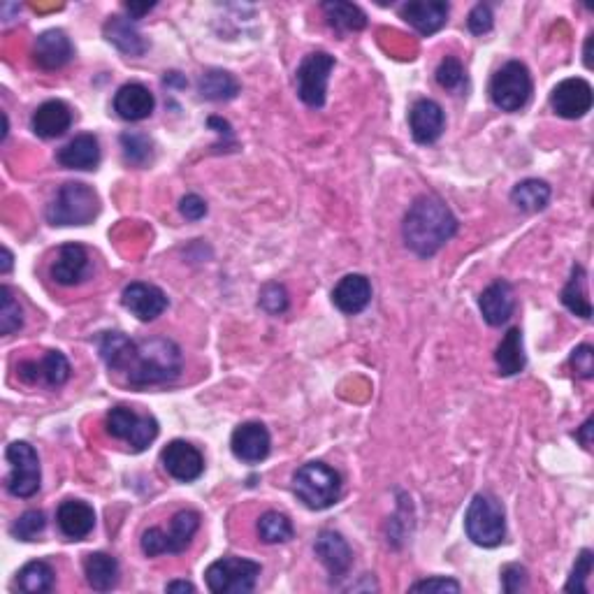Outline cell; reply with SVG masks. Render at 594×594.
Listing matches in <instances>:
<instances>
[{"label": "cell", "mask_w": 594, "mask_h": 594, "mask_svg": "<svg viewBox=\"0 0 594 594\" xmlns=\"http://www.w3.org/2000/svg\"><path fill=\"white\" fill-rule=\"evenodd\" d=\"M402 19L420 35H434L446 26L448 3L444 0H414L402 7Z\"/></svg>", "instance_id": "ffe728a7"}, {"label": "cell", "mask_w": 594, "mask_h": 594, "mask_svg": "<svg viewBox=\"0 0 594 594\" xmlns=\"http://www.w3.org/2000/svg\"><path fill=\"white\" fill-rule=\"evenodd\" d=\"M107 432L114 439L126 441L133 451H144L158 437V420L137 414L128 407H114L107 414Z\"/></svg>", "instance_id": "8fae6325"}, {"label": "cell", "mask_w": 594, "mask_h": 594, "mask_svg": "<svg viewBox=\"0 0 594 594\" xmlns=\"http://www.w3.org/2000/svg\"><path fill=\"white\" fill-rule=\"evenodd\" d=\"M165 592H195V585L186 581H172L165 585Z\"/></svg>", "instance_id": "f907efd6"}, {"label": "cell", "mask_w": 594, "mask_h": 594, "mask_svg": "<svg viewBox=\"0 0 594 594\" xmlns=\"http://www.w3.org/2000/svg\"><path fill=\"white\" fill-rule=\"evenodd\" d=\"M163 469L179 483H193L198 481L205 472V458L202 453L188 441L175 439L163 448L161 453Z\"/></svg>", "instance_id": "4fadbf2b"}, {"label": "cell", "mask_w": 594, "mask_h": 594, "mask_svg": "<svg viewBox=\"0 0 594 594\" xmlns=\"http://www.w3.org/2000/svg\"><path fill=\"white\" fill-rule=\"evenodd\" d=\"M571 367L581 379H592L594 376V351L590 344H581L571 353Z\"/></svg>", "instance_id": "7bdbcfd3"}, {"label": "cell", "mask_w": 594, "mask_h": 594, "mask_svg": "<svg viewBox=\"0 0 594 594\" xmlns=\"http://www.w3.org/2000/svg\"><path fill=\"white\" fill-rule=\"evenodd\" d=\"M592 425H594V420L588 418V420H585V423H583L581 430L576 432V439L581 441L583 448H588V451L592 448Z\"/></svg>", "instance_id": "c3c4849f"}, {"label": "cell", "mask_w": 594, "mask_h": 594, "mask_svg": "<svg viewBox=\"0 0 594 594\" xmlns=\"http://www.w3.org/2000/svg\"><path fill=\"white\" fill-rule=\"evenodd\" d=\"M465 68H462V63L455 59V56H446L444 61L439 63L437 68V82L441 89L446 91H458L462 84H465Z\"/></svg>", "instance_id": "ab89813d"}, {"label": "cell", "mask_w": 594, "mask_h": 594, "mask_svg": "<svg viewBox=\"0 0 594 594\" xmlns=\"http://www.w3.org/2000/svg\"><path fill=\"white\" fill-rule=\"evenodd\" d=\"M230 448H233L237 460L256 465V462H263L270 455L272 437L263 423H253L251 420V423H242L233 432Z\"/></svg>", "instance_id": "9a60e30c"}, {"label": "cell", "mask_w": 594, "mask_h": 594, "mask_svg": "<svg viewBox=\"0 0 594 594\" xmlns=\"http://www.w3.org/2000/svg\"><path fill=\"white\" fill-rule=\"evenodd\" d=\"M126 7V12L130 14V19H142L144 14H149L151 10H154V3H149V5H135V3H126L123 5Z\"/></svg>", "instance_id": "681fc988"}, {"label": "cell", "mask_w": 594, "mask_h": 594, "mask_svg": "<svg viewBox=\"0 0 594 594\" xmlns=\"http://www.w3.org/2000/svg\"><path fill=\"white\" fill-rule=\"evenodd\" d=\"M444 126H446V117L439 103H434L430 98L416 100L409 112V128L418 144L437 142L441 133H444Z\"/></svg>", "instance_id": "ac0fdd59"}, {"label": "cell", "mask_w": 594, "mask_h": 594, "mask_svg": "<svg viewBox=\"0 0 594 594\" xmlns=\"http://www.w3.org/2000/svg\"><path fill=\"white\" fill-rule=\"evenodd\" d=\"M532 75L525 63L509 61L495 72L490 82V98L502 112H518L532 98Z\"/></svg>", "instance_id": "ba28073f"}, {"label": "cell", "mask_w": 594, "mask_h": 594, "mask_svg": "<svg viewBox=\"0 0 594 594\" xmlns=\"http://www.w3.org/2000/svg\"><path fill=\"white\" fill-rule=\"evenodd\" d=\"M72 126V110L63 100H47L33 112L31 128L42 140H56Z\"/></svg>", "instance_id": "cb8c5ba5"}, {"label": "cell", "mask_w": 594, "mask_h": 594, "mask_svg": "<svg viewBox=\"0 0 594 594\" xmlns=\"http://www.w3.org/2000/svg\"><path fill=\"white\" fill-rule=\"evenodd\" d=\"M497 369L502 376H516L525 369V351H523V332L520 328H511L506 332L502 344L495 353Z\"/></svg>", "instance_id": "f546056e"}, {"label": "cell", "mask_w": 594, "mask_h": 594, "mask_svg": "<svg viewBox=\"0 0 594 594\" xmlns=\"http://www.w3.org/2000/svg\"><path fill=\"white\" fill-rule=\"evenodd\" d=\"M323 12L325 19L332 28L337 31H362L367 26V17L365 12L360 10L358 5L353 3H339V0H332V3H323Z\"/></svg>", "instance_id": "836d02e7"}, {"label": "cell", "mask_w": 594, "mask_h": 594, "mask_svg": "<svg viewBox=\"0 0 594 594\" xmlns=\"http://www.w3.org/2000/svg\"><path fill=\"white\" fill-rule=\"evenodd\" d=\"M24 325V309L10 286L0 288V335L10 337Z\"/></svg>", "instance_id": "d590c367"}, {"label": "cell", "mask_w": 594, "mask_h": 594, "mask_svg": "<svg viewBox=\"0 0 594 594\" xmlns=\"http://www.w3.org/2000/svg\"><path fill=\"white\" fill-rule=\"evenodd\" d=\"M293 492L311 511H325L342 497V476L325 462H307L293 476Z\"/></svg>", "instance_id": "3957f363"}, {"label": "cell", "mask_w": 594, "mask_h": 594, "mask_svg": "<svg viewBox=\"0 0 594 594\" xmlns=\"http://www.w3.org/2000/svg\"><path fill=\"white\" fill-rule=\"evenodd\" d=\"M260 571L258 562L230 555L209 564L205 581L214 594H246L256 588Z\"/></svg>", "instance_id": "52a82bcc"}, {"label": "cell", "mask_w": 594, "mask_h": 594, "mask_svg": "<svg viewBox=\"0 0 594 594\" xmlns=\"http://www.w3.org/2000/svg\"><path fill=\"white\" fill-rule=\"evenodd\" d=\"M590 47H592V35L588 38V45H585V65H592V56H590Z\"/></svg>", "instance_id": "f5cc1de1"}, {"label": "cell", "mask_w": 594, "mask_h": 594, "mask_svg": "<svg viewBox=\"0 0 594 594\" xmlns=\"http://www.w3.org/2000/svg\"><path fill=\"white\" fill-rule=\"evenodd\" d=\"M258 534L265 543H286L293 539V523L279 511H267L258 520Z\"/></svg>", "instance_id": "8d00e7d4"}, {"label": "cell", "mask_w": 594, "mask_h": 594, "mask_svg": "<svg viewBox=\"0 0 594 594\" xmlns=\"http://www.w3.org/2000/svg\"><path fill=\"white\" fill-rule=\"evenodd\" d=\"M56 523H59L61 534L68 536L70 541H82L96 527V511L79 499H65L56 511Z\"/></svg>", "instance_id": "44dd1931"}, {"label": "cell", "mask_w": 594, "mask_h": 594, "mask_svg": "<svg viewBox=\"0 0 594 594\" xmlns=\"http://www.w3.org/2000/svg\"><path fill=\"white\" fill-rule=\"evenodd\" d=\"M105 38L126 56H142L147 52V40L137 31L135 24L126 17H112L105 24Z\"/></svg>", "instance_id": "83f0119b"}, {"label": "cell", "mask_w": 594, "mask_h": 594, "mask_svg": "<svg viewBox=\"0 0 594 594\" xmlns=\"http://www.w3.org/2000/svg\"><path fill=\"white\" fill-rule=\"evenodd\" d=\"M156 107V98L144 84H123L114 96V112L123 121H144L151 117Z\"/></svg>", "instance_id": "603a6c76"}, {"label": "cell", "mask_w": 594, "mask_h": 594, "mask_svg": "<svg viewBox=\"0 0 594 594\" xmlns=\"http://www.w3.org/2000/svg\"><path fill=\"white\" fill-rule=\"evenodd\" d=\"M179 212L188 221H200L207 216V202L202 200L200 195L188 193L186 198H181V202H179Z\"/></svg>", "instance_id": "bcb514c9"}, {"label": "cell", "mask_w": 594, "mask_h": 594, "mask_svg": "<svg viewBox=\"0 0 594 594\" xmlns=\"http://www.w3.org/2000/svg\"><path fill=\"white\" fill-rule=\"evenodd\" d=\"M200 530V513L198 511H179L170 523V532L161 527H151L142 534V553L147 557L158 555H179L191 546L193 536Z\"/></svg>", "instance_id": "8992f818"}, {"label": "cell", "mask_w": 594, "mask_h": 594, "mask_svg": "<svg viewBox=\"0 0 594 594\" xmlns=\"http://www.w3.org/2000/svg\"><path fill=\"white\" fill-rule=\"evenodd\" d=\"M335 68V56L328 52H314L300 63L297 68V96L304 105L321 110L325 105V93H328L330 72Z\"/></svg>", "instance_id": "30bf717a"}, {"label": "cell", "mask_w": 594, "mask_h": 594, "mask_svg": "<svg viewBox=\"0 0 594 594\" xmlns=\"http://www.w3.org/2000/svg\"><path fill=\"white\" fill-rule=\"evenodd\" d=\"M89 253L82 244H65L52 263V279L61 286H77L89 277Z\"/></svg>", "instance_id": "d6986e66"}, {"label": "cell", "mask_w": 594, "mask_h": 594, "mask_svg": "<svg viewBox=\"0 0 594 594\" xmlns=\"http://www.w3.org/2000/svg\"><path fill=\"white\" fill-rule=\"evenodd\" d=\"M54 583H56V574L54 569L49 567L47 562L42 560H35V562H28L24 569L17 574V585L19 590H24L28 594H45V592H52L54 590Z\"/></svg>", "instance_id": "e575fe53"}, {"label": "cell", "mask_w": 594, "mask_h": 594, "mask_svg": "<svg viewBox=\"0 0 594 594\" xmlns=\"http://www.w3.org/2000/svg\"><path fill=\"white\" fill-rule=\"evenodd\" d=\"M592 574V550H581V555H578V560L574 564V569H571V576L567 585H564V590L567 592H588V576Z\"/></svg>", "instance_id": "60d3db41"}, {"label": "cell", "mask_w": 594, "mask_h": 594, "mask_svg": "<svg viewBox=\"0 0 594 594\" xmlns=\"http://www.w3.org/2000/svg\"><path fill=\"white\" fill-rule=\"evenodd\" d=\"M7 462H10V476H7V492L12 497L28 499L40 490V458L35 453V448L26 441H14L7 446L5 453Z\"/></svg>", "instance_id": "9c48e42d"}, {"label": "cell", "mask_w": 594, "mask_h": 594, "mask_svg": "<svg viewBox=\"0 0 594 594\" xmlns=\"http://www.w3.org/2000/svg\"><path fill=\"white\" fill-rule=\"evenodd\" d=\"M458 233V219L437 195H420L404 216V244L420 258H430Z\"/></svg>", "instance_id": "7a4b0ae2"}, {"label": "cell", "mask_w": 594, "mask_h": 594, "mask_svg": "<svg viewBox=\"0 0 594 594\" xmlns=\"http://www.w3.org/2000/svg\"><path fill=\"white\" fill-rule=\"evenodd\" d=\"M86 583L98 592H110L119 583V562L107 553H89L84 557Z\"/></svg>", "instance_id": "f1b7e54d"}, {"label": "cell", "mask_w": 594, "mask_h": 594, "mask_svg": "<svg viewBox=\"0 0 594 594\" xmlns=\"http://www.w3.org/2000/svg\"><path fill=\"white\" fill-rule=\"evenodd\" d=\"M100 356L112 372L123 374L130 386H161L181 374V349L165 337L133 342L123 332H103L98 339Z\"/></svg>", "instance_id": "6da1fadb"}, {"label": "cell", "mask_w": 594, "mask_h": 594, "mask_svg": "<svg viewBox=\"0 0 594 594\" xmlns=\"http://www.w3.org/2000/svg\"><path fill=\"white\" fill-rule=\"evenodd\" d=\"M10 270H12V253H10V249H7V246H5V249H3V270H0V272L7 274Z\"/></svg>", "instance_id": "816d5d0a"}, {"label": "cell", "mask_w": 594, "mask_h": 594, "mask_svg": "<svg viewBox=\"0 0 594 594\" xmlns=\"http://www.w3.org/2000/svg\"><path fill=\"white\" fill-rule=\"evenodd\" d=\"M332 302L346 316H356L372 302V284L362 274H346L332 291Z\"/></svg>", "instance_id": "7402d4cb"}, {"label": "cell", "mask_w": 594, "mask_h": 594, "mask_svg": "<svg viewBox=\"0 0 594 594\" xmlns=\"http://www.w3.org/2000/svg\"><path fill=\"white\" fill-rule=\"evenodd\" d=\"M19 376L26 383H45L49 388H61L70 379V362L61 351H47L38 360H24L19 365Z\"/></svg>", "instance_id": "2e32d148"}, {"label": "cell", "mask_w": 594, "mask_h": 594, "mask_svg": "<svg viewBox=\"0 0 594 594\" xmlns=\"http://www.w3.org/2000/svg\"><path fill=\"white\" fill-rule=\"evenodd\" d=\"M47 518L42 511H26L24 516L17 518V523L12 525V534L21 541H35L38 536L45 532Z\"/></svg>", "instance_id": "f35d334b"}, {"label": "cell", "mask_w": 594, "mask_h": 594, "mask_svg": "<svg viewBox=\"0 0 594 594\" xmlns=\"http://www.w3.org/2000/svg\"><path fill=\"white\" fill-rule=\"evenodd\" d=\"M502 588L504 592H520L527 588V569L520 567V564H509L502 571Z\"/></svg>", "instance_id": "f6af8a7d"}, {"label": "cell", "mask_w": 594, "mask_h": 594, "mask_svg": "<svg viewBox=\"0 0 594 594\" xmlns=\"http://www.w3.org/2000/svg\"><path fill=\"white\" fill-rule=\"evenodd\" d=\"M492 24H495V17H492V10L488 5L478 3L472 12H469L467 26L474 35H485L492 31Z\"/></svg>", "instance_id": "ee69618b"}, {"label": "cell", "mask_w": 594, "mask_h": 594, "mask_svg": "<svg viewBox=\"0 0 594 594\" xmlns=\"http://www.w3.org/2000/svg\"><path fill=\"white\" fill-rule=\"evenodd\" d=\"M478 307H481V314L488 325H504L513 316V309H516V297H513V288L509 281H495L490 284L478 297Z\"/></svg>", "instance_id": "d4e9b609"}, {"label": "cell", "mask_w": 594, "mask_h": 594, "mask_svg": "<svg viewBox=\"0 0 594 594\" xmlns=\"http://www.w3.org/2000/svg\"><path fill=\"white\" fill-rule=\"evenodd\" d=\"M56 161L68 170H96L100 163V144L96 135H77L59 149Z\"/></svg>", "instance_id": "4316f807"}, {"label": "cell", "mask_w": 594, "mask_h": 594, "mask_svg": "<svg viewBox=\"0 0 594 594\" xmlns=\"http://www.w3.org/2000/svg\"><path fill=\"white\" fill-rule=\"evenodd\" d=\"M460 583L453 578H427L411 585V592H460Z\"/></svg>", "instance_id": "7dc6e473"}, {"label": "cell", "mask_w": 594, "mask_h": 594, "mask_svg": "<svg viewBox=\"0 0 594 594\" xmlns=\"http://www.w3.org/2000/svg\"><path fill=\"white\" fill-rule=\"evenodd\" d=\"M100 212L98 193L82 181H68L59 188L52 205L47 207V221L52 226H86Z\"/></svg>", "instance_id": "277c9868"}, {"label": "cell", "mask_w": 594, "mask_h": 594, "mask_svg": "<svg viewBox=\"0 0 594 594\" xmlns=\"http://www.w3.org/2000/svg\"><path fill=\"white\" fill-rule=\"evenodd\" d=\"M314 550L332 578H344L353 564V550L339 532L323 530L318 534Z\"/></svg>", "instance_id": "e0dca14e"}, {"label": "cell", "mask_w": 594, "mask_h": 594, "mask_svg": "<svg viewBox=\"0 0 594 594\" xmlns=\"http://www.w3.org/2000/svg\"><path fill=\"white\" fill-rule=\"evenodd\" d=\"M562 304L571 314L581 316L583 321H588L592 316V304L588 297V274H585L581 265H574V270H571V279L562 291Z\"/></svg>", "instance_id": "4dcf8cb0"}, {"label": "cell", "mask_w": 594, "mask_h": 594, "mask_svg": "<svg viewBox=\"0 0 594 594\" xmlns=\"http://www.w3.org/2000/svg\"><path fill=\"white\" fill-rule=\"evenodd\" d=\"M465 530L476 546H483V548L499 546L506 536L504 506L499 504L492 495H485V492L483 495H476L467 509Z\"/></svg>", "instance_id": "5b68a950"}, {"label": "cell", "mask_w": 594, "mask_h": 594, "mask_svg": "<svg viewBox=\"0 0 594 594\" xmlns=\"http://www.w3.org/2000/svg\"><path fill=\"white\" fill-rule=\"evenodd\" d=\"M121 149L126 163L137 165V168H144V165L151 163V158H154V144L142 133H123Z\"/></svg>", "instance_id": "74e56055"}, {"label": "cell", "mask_w": 594, "mask_h": 594, "mask_svg": "<svg viewBox=\"0 0 594 594\" xmlns=\"http://www.w3.org/2000/svg\"><path fill=\"white\" fill-rule=\"evenodd\" d=\"M260 304H263V309L270 311V314H281V311H286L288 295L284 291V286L267 284L263 288V293H260Z\"/></svg>", "instance_id": "b9f144b4"}, {"label": "cell", "mask_w": 594, "mask_h": 594, "mask_svg": "<svg viewBox=\"0 0 594 594\" xmlns=\"http://www.w3.org/2000/svg\"><path fill=\"white\" fill-rule=\"evenodd\" d=\"M33 59L42 70H59L72 59V42L63 31H45L38 35L33 47Z\"/></svg>", "instance_id": "484cf974"}, {"label": "cell", "mask_w": 594, "mask_h": 594, "mask_svg": "<svg viewBox=\"0 0 594 594\" xmlns=\"http://www.w3.org/2000/svg\"><path fill=\"white\" fill-rule=\"evenodd\" d=\"M511 202L520 212H543L550 202V186L541 179H525L511 191Z\"/></svg>", "instance_id": "1f68e13d"}, {"label": "cell", "mask_w": 594, "mask_h": 594, "mask_svg": "<svg viewBox=\"0 0 594 594\" xmlns=\"http://www.w3.org/2000/svg\"><path fill=\"white\" fill-rule=\"evenodd\" d=\"M198 91L205 100L221 103V100H233L237 96L239 82L226 70H207L205 75L200 77Z\"/></svg>", "instance_id": "d6a6232c"}, {"label": "cell", "mask_w": 594, "mask_h": 594, "mask_svg": "<svg viewBox=\"0 0 594 594\" xmlns=\"http://www.w3.org/2000/svg\"><path fill=\"white\" fill-rule=\"evenodd\" d=\"M592 100V86L581 77L564 79L550 93V105L562 119H583L592 110Z\"/></svg>", "instance_id": "7c38bea8"}, {"label": "cell", "mask_w": 594, "mask_h": 594, "mask_svg": "<svg viewBox=\"0 0 594 594\" xmlns=\"http://www.w3.org/2000/svg\"><path fill=\"white\" fill-rule=\"evenodd\" d=\"M121 304L137 318V321L149 323V321H156L158 316H163V311L168 309L170 302H168V295H165L158 286L135 281V284L123 288Z\"/></svg>", "instance_id": "5bb4252c"}]
</instances>
